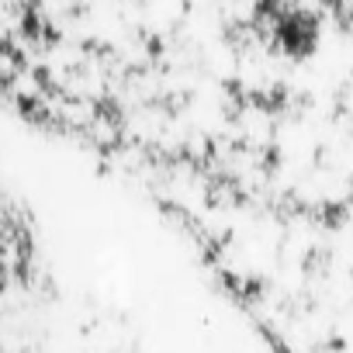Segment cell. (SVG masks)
<instances>
[{
    "label": "cell",
    "instance_id": "obj_1",
    "mask_svg": "<svg viewBox=\"0 0 353 353\" xmlns=\"http://www.w3.org/2000/svg\"><path fill=\"white\" fill-rule=\"evenodd\" d=\"M42 301L46 277L32 222L0 181V353H28Z\"/></svg>",
    "mask_w": 353,
    "mask_h": 353
}]
</instances>
